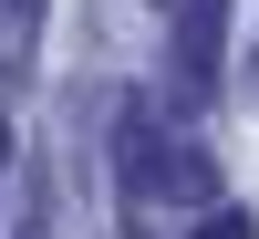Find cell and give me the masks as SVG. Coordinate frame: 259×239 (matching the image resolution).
Wrapping results in <instances>:
<instances>
[{"mask_svg": "<svg viewBox=\"0 0 259 239\" xmlns=\"http://www.w3.org/2000/svg\"><path fill=\"white\" fill-rule=\"evenodd\" d=\"M218 42H228V0H177V73H187V94H207Z\"/></svg>", "mask_w": 259, "mask_h": 239, "instance_id": "1", "label": "cell"}, {"mask_svg": "<svg viewBox=\"0 0 259 239\" xmlns=\"http://www.w3.org/2000/svg\"><path fill=\"white\" fill-rule=\"evenodd\" d=\"M11 11H21V21H41V0H11Z\"/></svg>", "mask_w": 259, "mask_h": 239, "instance_id": "3", "label": "cell"}, {"mask_svg": "<svg viewBox=\"0 0 259 239\" xmlns=\"http://www.w3.org/2000/svg\"><path fill=\"white\" fill-rule=\"evenodd\" d=\"M187 239H259V219H249V208H207Z\"/></svg>", "mask_w": 259, "mask_h": 239, "instance_id": "2", "label": "cell"}, {"mask_svg": "<svg viewBox=\"0 0 259 239\" xmlns=\"http://www.w3.org/2000/svg\"><path fill=\"white\" fill-rule=\"evenodd\" d=\"M0 156H11V115H0Z\"/></svg>", "mask_w": 259, "mask_h": 239, "instance_id": "4", "label": "cell"}]
</instances>
